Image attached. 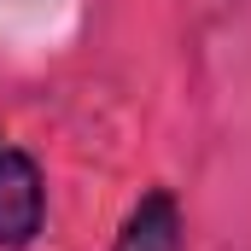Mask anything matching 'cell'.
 <instances>
[{
  "mask_svg": "<svg viewBox=\"0 0 251 251\" xmlns=\"http://www.w3.org/2000/svg\"><path fill=\"white\" fill-rule=\"evenodd\" d=\"M111 251H187V216L170 187H146L128 204Z\"/></svg>",
  "mask_w": 251,
  "mask_h": 251,
  "instance_id": "2",
  "label": "cell"
},
{
  "mask_svg": "<svg viewBox=\"0 0 251 251\" xmlns=\"http://www.w3.org/2000/svg\"><path fill=\"white\" fill-rule=\"evenodd\" d=\"M47 222V176L24 146H0V251H29Z\"/></svg>",
  "mask_w": 251,
  "mask_h": 251,
  "instance_id": "1",
  "label": "cell"
},
{
  "mask_svg": "<svg viewBox=\"0 0 251 251\" xmlns=\"http://www.w3.org/2000/svg\"><path fill=\"white\" fill-rule=\"evenodd\" d=\"M0 146H6V140H0Z\"/></svg>",
  "mask_w": 251,
  "mask_h": 251,
  "instance_id": "3",
  "label": "cell"
}]
</instances>
